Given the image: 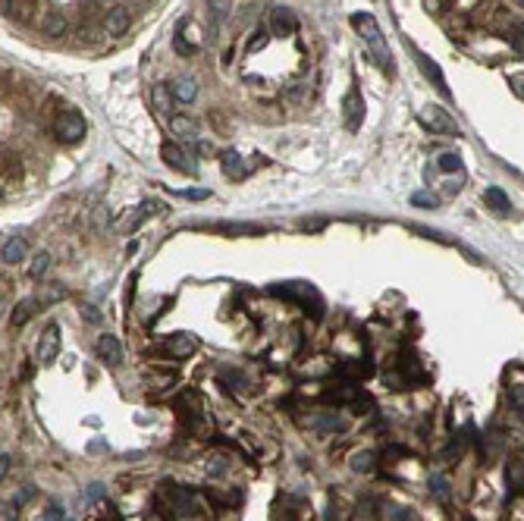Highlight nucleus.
<instances>
[{
  "label": "nucleus",
  "instance_id": "1",
  "mask_svg": "<svg viewBox=\"0 0 524 521\" xmlns=\"http://www.w3.org/2000/svg\"><path fill=\"white\" fill-rule=\"evenodd\" d=\"M348 23H352V28L361 35V41L370 47L374 60L380 63L387 72H392V57H389V47L383 45V38H380V25H377V19L370 16V13H355Z\"/></svg>",
  "mask_w": 524,
  "mask_h": 521
},
{
  "label": "nucleus",
  "instance_id": "2",
  "mask_svg": "<svg viewBox=\"0 0 524 521\" xmlns=\"http://www.w3.org/2000/svg\"><path fill=\"white\" fill-rule=\"evenodd\" d=\"M54 135H57V142H63V144L82 142L85 139V120H82V113L63 110L60 117H57V122H54Z\"/></svg>",
  "mask_w": 524,
  "mask_h": 521
},
{
  "label": "nucleus",
  "instance_id": "3",
  "mask_svg": "<svg viewBox=\"0 0 524 521\" xmlns=\"http://www.w3.org/2000/svg\"><path fill=\"white\" fill-rule=\"evenodd\" d=\"M342 120H346L348 132H358L361 122H365V98H361V91H358V82H355L352 88L346 91V98H342Z\"/></svg>",
  "mask_w": 524,
  "mask_h": 521
},
{
  "label": "nucleus",
  "instance_id": "4",
  "mask_svg": "<svg viewBox=\"0 0 524 521\" xmlns=\"http://www.w3.org/2000/svg\"><path fill=\"white\" fill-rule=\"evenodd\" d=\"M160 349L173 358H188L198 352V339L188 336V333H173V336H166L164 343H160Z\"/></svg>",
  "mask_w": 524,
  "mask_h": 521
},
{
  "label": "nucleus",
  "instance_id": "5",
  "mask_svg": "<svg viewBox=\"0 0 524 521\" xmlns=\"http://www.w3.org/2000/svg\"><path fill=\"white\" fill-rule=\"evenodd\" d=\"M414 60H418V67H421V72L427 76V82H433L436 85V91H440L443 98L446 101H452V91H449V85H446V76H443V69L436 67V63L431 60L427 54H421V50H414Z\"/></svg>",
  "mask_w": 524,
  "mask_h": 521
},
{
  "label": "nucleus",
  "instance_id": "6",
  "mask_svg": "<svg viewBox=\"0 0 524 521\" xmlns=\"http://www.w3.org/2000/svg\"><path fill=\"white\" fill-rule=\"evenodd\" d=\"M57 355H60V327H57V324H50V327L41 333L38 361H41V365H54Z\"/></svg>",
  "mask_w": 524,
  "mask_h": 521
},
{
  "label": "nucleus",
  "instance_id": "7",
  "mask_svg": "<svg viewBox=\"0 0 524 521\" xmlns=\"http://www.w3.org/2000/svg\"><path fill=\"white\" fill-rule=\"evenodd\" d=\"M295 28H298L295 13L289 10V6H273L270 10V32L280 35V38H289V35H295Z\"/></svg>",
  "mask_w": 524,
  "mask_h": 521
},
{
  "label": "nucleus",
  "instance_id": "8",
  "mask_svg": "<svg viewBox=\"0 0 524 521\" xmlns=\"http://www.w3.org/2000/svg\"><path fill=\"white\" fill-rule=\"evenodd\" d=\"M232 16V0H207V19H210V41H217L223 23Z\"/></svg>",
  "mask_w": 524,
  "mask_h": 521
},
{
  "label": "nucleus",
  "instance_id": "9",
  "mask_svg": "<svg viewBox=\"0 0 524 521\" xmlns=\"http://www.w3.org/2000/svg\"><path fill=\"white\" fill-rule=\"evenodd\" d=\"M160 157H164V164L173 166V170H179V173H195L192 157H188L176 142H164V148H160Z\"/></svg>",
  "mask_w": 524,
  "mask_h": 521
},
{
  "label": "nucleus",
  "instance_id": "10",
  "mask_svg": "<svg viewBox=\"0 0 524 521\" xmlns=\"http://www.w3.org/2000/svg\"><path fill=\"white\" fill-rule=\"evenodd\" d=\"M129 25H132V16H129L126 6H113V10H107V19H104L107 35L120 38V35H126V32H129Z\"/></svg>",
  "mask_w": 524,
  "mask_h": 521
},
{
  "label": "nucleus",
  "instance_id": "11",
  "mask_svg": "<svg viewBox=\"0 0 524 521\" xmlns=\"http://www.w3.org/2000/svg\"><path fill=\"white\" fill-rule=\"evenodd\" d=\"M311 424L324 433H346L348 430V421L342 415H336V411H317V415L311 418Z\"/></svg>",
  "mask_w": 524,
  "mask_h": 521
},
{
  "label": "nucleus",
  "instance_id": "12",
  "mask_svg": "<svg viewBox=\"0 0 524 521\" xmlns=\"http://www.w3.org/2000/svg\"><path fill=\"white\" fill-rule=\"evenodd\" d=\"M98 355H101V361H104V365L116 367V365H120V361H123L120 339H116V336H110V333H104V336L98 339Z\"/></svg>",
  "mask_w": 524,
  "mask_h": 521
},
{
  "label": "nucleus",
  "instance_id": "13",
  "mask_svg": "<svg viewBox=\"0 0 524 521\" xmlns=\"http://www.w3.org/2000/svg\"><path fill=\"white\" fill-rule=\"evenodd\" d=\"M506 487H508V493H524V459H521V455L508 459V465H506Z\"/></svg>",
  "mask_w": 524,
  "mask_h": 521
},
{
  "label": "nucleus",
  "instance_id": "14",
  "mask_svg": "<svg viewBox=\"0 0 524 521\" xmlns=\"http://www.w3.org/2000/svg\"><path fill=\"white\" fill-rule=\"evenodd\" d=\"M151 98H154V107H157V113L160 117H170L173 120V85H164V82H157L154 85V91H151Z\"/></svg>",
  "mask_w": 524,
  "mask_h": 521
},
{
  "label": "nucleus",
  "instance_id": "15",
  "mask_svg": "<svg viewBox=\"0 0 524 521\" xmlns=\"http://www.w3.org/2000/svg\"><path fill=\"white\" fill-rule=\"evenodd\" d=\"M41 32H45L47 38H60V35L67 32V16H63L60 10H47L45 16H41Z\"/></svg>",
  "mask_w": 524,
  "mask_h": 521
},
{
  "label": "nucleus",
  "instance_id": "16",
  "mask_svg": "<svg viewBox=\"0 0 524 521\" xmlns=\"http://www.w3.org/2000/svg\"><path fill=\"white\" fill-rule=\"evenodd\" d=\"M220 166H223V173H227L229 179H245V176H249V166L242 164V157H239L236 151H223Z\"/></svg>",
  "mask_w": 524,
  "mask_h": 521
},
{
  "label": "nucleus",
  "instance_id": "17",
  "mask_svg": "<svg viewBox=\"0 0 524 521\" xmlns=\"http://www.w3.org/2000/svg\"><path fill=\"white\" fill-rule=\"evenodd\" d=\"M424 122L433 129V132H443V135H455V132H458V126H455V122L449 120L443 110H436V107H433L431 113H424Z\"/></svg>",
  "mask_w": 524,
  "mask_h": 521
},
{
  "label": "nucleus",
  "instance_id": "18",
  "mask_svg": "<svg viewBox=\"0 0 524 521\" xmlns=\"http://www.w3.org/2000/svg\"><path fill=\"white\" fill-rule=\"evenodd\" d=\"M484 201H486V207L490 211H496V214H508L512 211V201H508V195L499 189V185H490V189L484 192Z\"/></svg>",
  "mask_w": 524,
  "mask_h": 521
},
{
  "label": "nucleus",
  "instance_id": "19",
  "mask_svg": "<svg viewBox=\"0 0 524 521\" xmlns=\"http://www.w3.org/2000/svg\"><path fill=\"white\" fill-rule=\"evenodd\" d=\"M173 98H176L179 104H192V101L198 98V82H195L192 76L179 79V82H173Z\"/></svg>",
  "mask_w": 524,
  "mask_h": 521
},
{
  "label": "nucleus",
  "instance_id": "20",
  "mask_svg": "<svg viewBox=\"0 0 524 521\" xmlns=\"http://www.w3.org/2000/svg\"><path fill=\"white\" fill-rule=\"evenodd\" d=\"M28 255V242H25V236H13L10 242L4 245V260L6 264H19Z\"/></svg>",
  "mask_w": 524,
  "mask_h": 521
},
{
  "label": "nucleus",
  "instance_id": "21",
  "mask_svg": "<svg viewBox=\"0 0 524 521\" xmlns=\"http://www.w3.org/2000/svg\"><path fill=\"white\" fill-rule=\"evenodd\" d=\"M38 308H41V302H38V299H23V302L16 305V311L10 314V324H13V327H23V324H25L28 317H32Z\"/></svg>",
  "mask_w": 524,
  "mask_h": 521
},
{
  "label": "nucleus",
  "instance_id": "22",
  "mask_svg": "<svg viewBox=\"0 0 524 521\" xmlns=\"http://www.w3.org/2000/svg\"><path fill=\"white\" fill-rule=\"evenodd\" d=\"M170 126H173V132L183 135V139H195V135H198V126H195L188 117H173Z\"/></svg>",
  "mask_w": 524,
  "mask_h": 521
},
{
  "label": "nucleus",
  "instance_id": "23",
  "mask_svg": "<svg viewBox=\"0 0 524 521\" xmlns=\"http://www.w3.org/2000/svg\"><path fill=\"white\" fill-rule=\"evenodd\" d=\"M431 493L440 499V503H449V496H452V493H449V481L443 474H433L431 477Z\"/></svg>",
  "mask_w": 524,
  "mask_h": 521
},
{
  "label": "nucleus",
  "instance_id": "24",
  "mask_svg": "<svg viewBox=\"0 0 524 521\" xmlns=\"http://www.w3.org/2000/svg\"><path fill=\"white\" fill-rule=\"evenodd\" d=\"M508 402H512L515 415L524 418V387L521 383H512V387H508Z\"/></svg>",
  "mask_w": 524,
  "mask_h": 521
},
{
  "label": "nucleus",
  "instance_id": "25",
  "mask_svg": "<svg viewBox=\"0 0 524 521\" xmlns=\"http://www.w3.org/2000/svg\"><path fill=\"white\" fill-rule=\"evenodd\" d=\"M220 233H245V236H258L261 227H254V223H220Z\"/></svg>",
  "mask_w": 524,
  "mask_h": 521
},
{
  "label": "nucleus",
  "instance_id": "26",
  "mask_svg": "<svg viewBox=\"0 0 524 521\" xmlns=\"http://www.w3.org/2000/svg\"><path fill=\"white\" fill-rule=\"evenodd\" d=\"M47 267H50V255H47V251H41V255L32 260V267H28V277H32V280H41V277L47 273Z\"/></svg>",
  "mask_w": 524,
  "mask_h": 521
},
{
  "label": "nucleus",
  "instance_id": "27",
  "mask_svg": "<svg viewBox=\"0 0 524 521\" xmlns=\"http://www.w3.org/2000/svg\"><path fill=\"white\" fill-rule=\"evenodd\" d=\"M436 166H440L443 173H455V170H462V157L452 154V151H446V154H440V161H436Z\"/></svg>",
  "mask_w": 524,
  "mask_h": 521
},
{
  "label": "nucleus",
  "instance_id": "28",
  "mask_svg": "<svg viewBox=\"0 0 524 521\" xmlns=\"http://www.w3.org/2000/svg\"><path fill=\"white\" fill-rule=\"evenodd\" d=\"M352 468H355V471H361V474L374 471V452H358L352 459Z\"/></svg>",
  "mask_w": 524,
  "mask_h": 521
},
{
  "label": "nucleus",
  "instance_id": "29",
  "mask_svg": "<svg viewBox=\"0 0 524 521\" xmlns=\"http://www.w3.org/2000/svg\"><path fill=\"white\" fill-rule=\"evenodd\" d=\"M508 45H512L515 54H524V25H512V28H508Z\"/></svg>",
  "mask_w": 524,
  "mask_h": 521
},
{
  "label": "nucleus",
  "instance_id": "30",
  "mask_svg": "<svg viewBox=\"0 0 524 521\" xmlns=\"http://www.w3.org/2000/svg\"><path fill=\"white\" fill-rule=\"evenodd\" d=\"M411 205H418V207H440V198H436V195H427V192H418V195H411Z\"/></svg>",
  "mask_w": 524,
  "mask_h": 521
},
{
  "label": "nucleus",
  "instance_id": "31",
  "mask_svg": "<svg viewBox=\"0 0 524 521\" xmlns=\"http://www.w3.org/2000/svg\"><path fill=\"white\" fill-rule=\"evenodd\" d=\"M173 47H176V54H195V45H188L183 38V28H176V38H173Z\"/></svg>",
  "mask_w": 524,
  "mask_h": 521
},
{
  "label": "nucleus",
  "instance_id": "32",
  "mask_svg": "<svg viewBox=\"0 0 524 521\" xmlns=\"http://www.w3.org/2000/svg\"><path fill=\"white\" fill-rule=\"evenodd\" d=\"M264 45H267V32H261V28H258V32L251 35V41H249V50H251V54H254V50H264Z\"/></svg>",
  "mask_w": 524,
  "mask_h": 521
},
{
  "label": "nucleus",
  "instance_id": "33",
  "mask_svg": "<svg viewBox=\"0 0 524 521\" xmlns=\"http://www.w3.org/2000/svg\"><path fill=\"white\" fill-rule=\"evenodd\" d=\"M392 521H418V515L411 509H396L392 512Z\"/></svg>",
  "mask_w": 524,
  "mask_h": 521
},
{
  "label": "nucleus",
  "instance_id": "34",
  "mask_svg": "<svg viewBox=\"0 0 524 521\" xmlns=\"http://www.w3.org/2000/svg\"><path fill=\"white\" fill-rule=\"evenodd\" d=\"M63 518H67V515H63L60 505H50V509L45 512V521H63Z\"/></svg>",
  "mask_w": 524,
  "mask_h": 521
},
{
  "label": "nucleus",
  "instance_id": "35",
  "mask_svg": "<svg viewBox=\"0 0 524 521\" xmlns=\"http://www.w3.org/2000/svg\"><path fill=\"white\" fill-rule=\"evenodd\" d=\"M508 85H512L515 95L524 98V76H512V79H508Z\"/></svg>",
  "mask_w": 524,
  "mask_h": 521
},
{
  "label": "nucleus",
  "instance_id": "36",
  "mask_svg": "<svg viewBox=\"0 0 524 521\" xmlns=\"http://www.w3.org/2000/svg\"><path fill=\"white\" fill-rule=\"evenodd\" d=\"M186 195V198H192V201H201V198H207V189H188V192H183Z\"/></svg>",
  "mask_w": 524,
  "mask_h": 521
},
{
  "label": "nucleus",
  "instance_id": "37",
  "mask_svg": "<svg viewBox=\"0 0 524 521\" xmlns=\"http://www.w3.org/2000/svg\"><path fill=\"white\" fill-rule=\"evenodd\" d=\"M13 10H16V0H0V13L4 16H13Z\"/></svg>",
  "mask_w": 524,
  "mask_h": 521
},
{
  "label": "nucleus",
  "instance_id": "38",
  "mask_svg": "<svg viewBox=\"0 0 524 521\" xmlns=\"http://www.w3.org/2000/svg\"><path fill=\"white\" fill-rule=\"evenodd\" d=\"M6 471H10V455L4 452V455H0V474L6 477Z\"/></svg>",
  "mask_w": 524,
  "mask_h": 521
},
{
  "label": "nucleus",
  "instance_id": "39",
  "mask_svg": "<svg viewBox=\"0 0 524 521\" xmlns=\"http://www.w3.org/2000/svg\"><path fill=\"white\" fill-rule=\"evenodd\" d=\"M85 317H89V321H91V324H98V321H101L98 308H85Z\"/></svg>",
  "mask_w": 524,
  "mask_h": 521
},
{
  "label": "nucleus",
  "instance_id": "40",
  "mask_svg": "<svg viewBox=\"0 0 524 521\" xmlns=\"http://www.w3.org/2000/svg\"><path fill=\"white\" fill-rule=\"evenodd\" d=\"M4 521H16V503L10 505V509H6V515H4Z\"/></svg>",
  "mask_w": 524,
  "mask_h": 521
},
{
  "label": "nucleus",
  "instance_id": "41",
  "mask_svg": "<svg viewBox=\"0 0 524 521\" xmlns=\"http://www.w3.org/2000/svg\"><path fill=\"white\" fill-rule=\"evenodd\" d=\"M101 496V483H91V490H89V499H98Z\"/></svg>",
  "mask_w": 524,
  "mask_h": 521
},
{
  "label": "nucleus",
  "instance_id": "42",
  "mask_svg": "<svg viewBox=\"0 0 524 521\" xmlns=\"http://www.w3.org/2000/svg\"><path fill=\"white\" fill-rule=\"evenodd\" d=\"M135 4H148V0H135Z\"/></svg>",
  "mask_w": 524,
  "mask_h": 521
},
{
  "label": "nucleus",
  "instance_id": "43",
  "mask_svg": "<svg viewBox=\"0 0 524 521\" xmlns=\"http://www.w3.org/2000/svg\"><path fill=\"white\" fill-rule=\"evenodd\" d=\"M518 4H521V6H524V0H518Z\"/></svg>",
  "mask_w": 524,
  "mask_h": 521
}]
</instances>
